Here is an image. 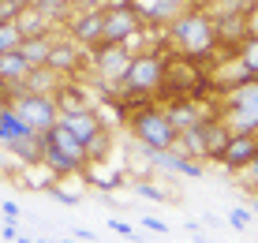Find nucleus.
<instances>
[{
  "label": "nucleus",
  "instance_id": "26",
  "mask_svg": "<svg viewBox=\"0 0 258 243\" xmlns=\"http://www.w3.org/2000/svg\"><path fill=\"white\" fill-rule=\"evenodd\" d=\"M4 217H8V221H15V217H19V202H12V199H8V202H4Z\"/></svg>",
  "mask_w": 258,
  "mask_h": 243
},
{
  "label": "nucleus",
  "instance_id": "13",
  "mask_svg": "<svg viewBox=\"0 0 258 243\" xmlns=\"http://www.w3.org/2000/svg\"><path fill=\"white\" fill-rule=\"evenodd\" d=\"M45 68H52L60 79H71L79 68H83V60H79V45L75 41H52V49H49V60H45Z\"/></svg>",
  "mask_w": 258,
  "mask_h": 243
},
{
  "label": "nucleus",
  "instance_id": "14",
  "mask_svg": "<svg viewBox=\"0 0 258 243\" xmlns=\"http://www.w3.org/2000/svg\"><path fill=\"white\" fill-rule=\"evenodd\" d=\"M30 64L23 60V52L15 49V52H0V90H15V86H23L26 79H30Z\"/></svg>",
  "mask_w": 258,
  "mask_h": 243
},
{
  "label": "nucleus",
  "instance_id": "17",
  "mask_svg": "<svg viewBox=\"0 0 258 243\" xmlns=\"http://www.w3.org/2000/svg\"><path fill=\"white\" fill-rule=\"evenodd\" d=\"M30 4H34V12H38L49 26H60V23H68V19H71L68 0H30Z\"/></svg>",
  "mask_w": 258,
  "mask_h": 243
},
{
  "label": "nucleus",
  "instance_id": "23",
  "mask_svg": "<svg viewBox=\"0 0 258 243\" xmlns=\"http://www.w3.org/2000/svg\"><path fill=\"white\" fill-rule=\"evenodd\" d=\"M109 228L116 232V236H123V239H131V236H135V228H131L127 221H120V217H112V221H109Z\"/></svg>",
  "mask_w": 258,
  "mask_h": 243
},
{
  "label": "nucleus",
  "instance_id": "15",
  "mask_svg": "<svg viewBox=\"0 0 258 243\" xmlns=\"http://www.w3.org/2000/svg\"><path fill=\"white\" fill-rule=\"evenodd\" d=\"M225 105L228 109H239V112H251L258 120V75L236 83L232 90H225Z\"/></svg>",
  "mask_w": 258,
  "mask_h": 243
},
{
  "label": "nucleus",
  "instance_id": "5",
  "mask_svg": "<svg viewBox=\"0 0 258 243\" xmlns=\"http://www.w3.org/2000/svg\"><path fill=\"white\" fill-rule=\"evenodd\" d=\"M131 45H109V41H101V45H94L90 49V60H94V71H97V83H101L105 90H116V83L123 79V71H127L131 64Z\"/></svg>",
  "mask_w": 258,
  "mask_h": 243
},
{
  "label": "nucleus",
  "instance_id": "16",
  "mask_svg": "<svg viewBox=\"0 0 258 243\" xmlns=\"http://www.w3.org/2000/svg\"><path fill=\"white\" fill-rule=\"evenodd\" d=\"M52 41H56V38H52L49 30H45V34H26V41H23V49H19V52H23V60H26L30 68H41V64L49 60Z\"/></svg>",
  "mask_w": 258,
  "mask_h": 243
},
{
  "label": "nucleus",
  "instance_id": "3",
  "mask_svg": "<svg viewBox=\"0 0 258 243\" xmlns=\"http://www.w3.org/2000/svg\"><path fill=\"white\" fill-rule=\"evenodd\" d=\"M127 131L142 150H168L180 139L168 109L165 105H154V101H146V105H139V109L127 112Z\"/></svg>",
  "mask_w": 258,
  "mask_h": 243
},
{
  "label": "nucleus",
  "instance_id": "25",
  "mask_svg": "<svg viewBox=\"0 0 258 243\" xmlns=\"http://www.w3.org/2000/svg\"><path fill=\"white\" fill-rule=\"evenodd\" d=\"M247 30H251L254 38H258V0H254V8H251V12H247Z\"/></svg>",
  "mask_w": 258,
  "mask_h": 243
},
{
  "label": "nucleus",
  "instance_id": "11",
  "mask_svg": "<svg viewBox=\"0 0 258 243\" xmlns=\"http://www.w3.org/2000/svg\"><path fill=\"white\" fill-rule=\"evenodd\" d=\"M254 157H258V135H232L217 161H221L225 172H243Z\"/></svg>",
  "mask_w": 258,
  "mask_h": 243
},
{
  "label": "nucleus",
  "instance_id": "2",
  "mask_svg": "<svg viewBox=\"0 0 258 243\" xmlns=\"http://www.w3.org/2000/svg\"><path fill=\"white\" fill-rule=\"evenodd\" d=\"M41 165H45L49 172H56L60 179H68V176L83 172V168L90 165V157H86L83 142L56 120L49 131H41Z\"/></svg>",
  "mask_w": 258,
  "mask_h": 243
},
{
  "label": "nucleus",
  "instance_id": "4",
  "mask_svg": "<svg viewBox=\"0 0 258 243\" xmlns=\"http://www.w3.org/2000/svg\"><path fill=\"white\" fill-rule=\"evenodd\" d=\"M0 97H4V101L23 116V124H30V128L38 131V135H41V131H49L52 124L60 120V105H56V97L45 94V90L15 86V90H0Z\"/></svg>",
  "mask_w": 258,
  "mask_h": 243
},
{
  "label": "nucleus",
  "instance_id": "22",
  "mask_svg": "<svg viewBox=\"0 0 258 243\" xmlns=\"http://www.w3.org/2000/svg\"><path fill=\"white\" fill-rule=\"evenodd\" d=\"M123 184H127L123 176H97V179H94V187H97V191H120Z\"/></svg>",
  "mask_w": 258,
  "mask_h": 243
},
{
  "label": "nucleus",
  "instance_id": "10",
  "mask_svg": "<svg viewBox=\"0 0 258 243\" xmlns=\"http://www.w3.org/2000/svg\"><path fill=\"white\" fill-rule=\"evenodd\" d=\"M131 8H135V15L142 19L146 30L150 26H154V30H165V26L187 8V0H131Z\"/></svg>",
  "mask_w": 258,
  "mask_h": 243
},
{
  "label": "nucleus",
  "instance_id": "18",
  "mask_svg": "<svg viewBox=\"0 0 258 243\" xmlns=\"http://www.w3.org/2000/svg\"><path fill=\"white\" fill-rule=\"evenodd\" d=\"M236 60L243 64L247 75H258V38H254V34H247V38H243V45L236 49Z\"/></svg>",
  "mask_w": 258,
  "mask_h": 243
},
{
  "label": "nucleus",
  "instance_id": "7",
  "mask_svg": "<svg viewBox=\"0 0 258 243\" xmlns=\"http://www.w3.org/2000/svg\"><path fill=\"white\" fill-rule=\"evenodd\" d=\"M142 157L165 176H187V179H202L206 176V161L183 154L180 146H168V150H142Z\"/></svg>",
  "mask_w": 258,
  "mask_h": 243
},
{
  "label": "nucleus",
  "instance_id": "9",
  "mask_svg": "<svg viewBox=\"0 0 258 243\" xmlns=\"http://www.w3.org/2000/svg\"><path fill=\"white\" fill-rule=\"evenodd\" d=\"M60 124L75 135L79 142H90L94 135H101L105 131V120H101V112L94 109V105H79V109H60Z\"/></svg>",
  "mask_w": 258,
  "mask_h": 243
},
{
  "label": "nucleus",
  "instance_id": "21",
  "mask_svg": "<svg viewBox=\"0 0 258 243\" xmlns=\"http://www.w3.org/2000/svg\"><path fill=\"white\" fill-rule=\"evenodd\" d=\"M251 221H254V213H251V210H243V206H236V210H228V224H232L236 232H243V228H247V224H251Z\"/></svg>",
  "mask_w": 258,
  "mask_h": 243
},
{
  "label": "nucleus",
  "instance_id": "29",
  "mask_svg": "<svg viewBox=\"0 0 258 243\" xmlns=\"http://www.w3.org/2000/svg\"><path fill=\"white\" fill-rule=\"evenodd\" d=\"M101 4H131V0H101Z\"/></svg>",
  "mask_w": 258,
  "mask_h": 243
},
{
  "label": "nucleus",
  "instance_id": "24",
  "mask_svg": "<svg viewBox=\"0 0 258 243\" xmlns=\"http://www.w3.org/2000/svg\"><path fill=\"white\" fill-rule=\"evenodd\" d=\"M142 228L157 232V236H168V224H165V221H157V217H142Z\"/></svg>",
  "mask_w": 258,
  "mask_h": 243
},
{
  "label": "nucleus",
  "instance_id": "30",
  "mask_svg": "<svg viewBox=\"0 0 258 243\" xmlns=\"http://www.w3.org/2000/svg\"><path fill=\"white\" fill-rule=\"evenodd\" d=\"M0 109H4V97H0Z\"/></svg>",
  "mask_w": 258,
  "mask_h": 243
},
{
  "label": "nucleus",
  "instance_id": "1",
  "mask_svg": "<svg viewBox=\"0 0 258 243\" xmlns=\"http://www.w3.org/2000/svg\"><path fill=\"white\" fill-rule=\"evenodd\" d=\"M165 45L180 56L195 60V64H206L217 52V19H213L210 8H183L172 23L165 26Z\"/></svg>",
  "mask_w": 258,
  "mask_h": 243
},
{
  "label": "nucleus",
  "instance_id": "27",
  "mask_svg": "<svg viewBox=\"0 0 258 243\" xmlns=\"http://www.w3.org/2000/svg\"><path fill=\"white\" fill-rule=\"evenodd\" d=\"M243 172H247V176H251V184L258 187V157H254V161H251V165H247V168H243Z\"/></svg>",
  "mask_w": 258,
  "mask_h": 243
},
{
  "label": "nucleus",
  "instance_id": "19",
  "mask_svg": "<svg viewBox=\"0 0 258 243\" xmlns=\"http://www.w3.org/2000/svg\"><path fill=\"white\" fill-rule=\"evenodd\" d=\"M23 41H26V34H23L19 23H0V52L23 49Z\"/></svg>",
  "mask_w": 258,
  "mask_h": 243
},
{
  "label": "nucleus",
  "instance_id": "12",
  "mask_svg": "<svg viewBox=\"0 0 258 243\" xmlns=\"http://www.w3.org/2000/svg\"><path fill=\"white\" fill-rule=\"evenodd\" d=\"M217 19V49L221 52H236L243 38L251 30H247V15H213Z\"/></svg>",
  "mask_w": 258,
  "mask_h": 243
},
{
  "label": "nucleus",
  "instance_id": "20",
  "mask_svg": "<svg viewBox=\"0 0 258 243\" xmlns=\"http://www.w3.org/2000/svg\"><path fill=\"white\" fill-rule=\"evenodd\" d=\"M135 191L142 195V199H154V202H165V199H172V195H168L161 184H146V179H135Z\"/></svg>",
  "mask_w": 258,
  "mask_h": 243
},
{
  "label": "nucleus",
  "instance_id": "6",
  "mask_svg": "<svg viewBox=\"0 0 258 243\" xmlns=\"http://www.w3.org/2000/svg\"><path fill=\"white\" fill-rule=\"evenodd\" d=\"M142 34H146V26H142V19L135 15L131 4H105V34H101V41L131 45L135 38H142Z\"/></svg>",
  "mask_w": 258,
  "mask_h": 243
},
{
  "label": "nucleus",
  "instance_id": "8",
  "mask_svg": "<svg viewBox=\"0 0 258 243\" xmlns=\"http://www.w3.org/2000/svg\"><path fill=\"white\" fill-rule=\"evenodd\" d=\"M68 26V38L79 45V49L90 52L94 45H101V34H105V4H94V8H79L75 15L64 23Z\"/></svg>",
  "mask_w": 258,
  "mask_h": 243
},
{
  "label": "nucleus",
  "instance_id": "28",
  "mask_svg": "<svg viewBox=\"0 0 258 243\" xmlns=\"http://www.w3.org/2000/svg\"><path fill=\"white\" fill-rule=\"evenodd\" d=\"M187 4H191V8H210L213 0H187Z\"/></svg>",
  "mask_w": 258,
  "mask_h": 243
}]
</instances>
